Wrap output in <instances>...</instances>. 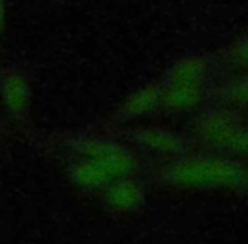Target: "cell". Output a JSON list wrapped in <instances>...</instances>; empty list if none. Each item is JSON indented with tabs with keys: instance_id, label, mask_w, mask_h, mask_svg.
<instances>
[{
	"instance_id": "obj_1",
	"label": "cell",
	"mask_w": 248,
	"mask_h": 244,
	"mask_svg": "<svg viewBox=\"0 0 248 244\" xmlns=\"http://www.w3.org/2000/svg\"><path fill=\"white\" fill-rule=\"evenodd\" d=\"M51 142L66 155L81 156V158L95 159V161L110 168L115 175L120 178L132 168V155L124 148L117 144L111 139L101 138L86 132H58L51 134Z\"/></svg>"
},
{
	"instance_id": "obj_3",
	"label": "cell",
	"mask_w": 248,
	"mask_h": 244,
	"mask_svg": "<svg viewBox=\"0 0 248 244\" xmlns=\"http://www.w3.org/2000/svg\"><path fill=\"white\" fill-rule=\"evenodd\" d=\"M64 176L75 188L79 190H98L110 183L111 180L118 178L110 168L95 161V159L81 158V156L66 155L64 158Z\"/></svg>"
},
{
	"instance_id": "obj_5",
	"label": "cell",
	"mask_w": 248,
	"mask_h": 244,
	"mask_svg": "<svg viewBox=\"0 0 248 244\" xmlns=\"http://www.w3.org/2000/svg\"><path fill=\"white\" fill-rule=\"evenodd\" d=\"M5 12H7L5 0H0V34L3 33V27H5Z\"/></svg>"
},
{
	"instance_id": "obj_2",
	"label": "cell",
	"mask_w": 248,
	"mask_h": 244,
	"mask_svg": "<svg viewBox=\"0 0 248 244\" xmlns=\"http://www.w3.org/2000/svg\"><path fill=\"white\" fill-rule=\"evenodd\" d=\"M0 102L12 124L27 127L32 110V82L20 65L0 66Z\"/></svg>"
},
{
	"instance_id": "obj_4",
	"label": "cell",
	"mask_w": 248,
	"mask_h": 244,
	"mask_svg": "<svg viewBox=\"0 0 248 244\" xmlns=\"http://www.w3.org/2000/svg\"><path fill=\"white\" fill-rule=\"evenodd\" d=\"M95 192L98 193V200L101 204L111 210H125V209L135 205L139 200L137 185L128 180L115 178Z\"/></svg>"
}]
</instances>
